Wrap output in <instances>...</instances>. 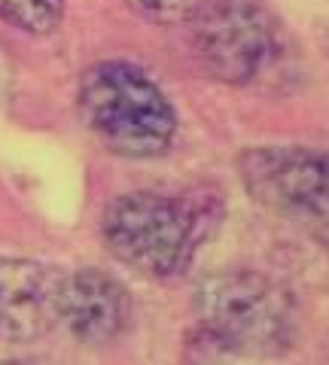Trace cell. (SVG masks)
I'll return each mask as SVG.
<instances>
[{
	"label": "cell",
	"instance_id": "3957f363",
	"mask_svg": "<svg viewBox=\"0 0 329 365\" xmlns=\"http://www.w3.org/2000/svg\"><path fill=\"white\" fill-rule=\"evenodd\" d=\"M79 116L107 153L122 158L165 155L177 131L165 91L128 61H101L83 76Z\"/></svg>",
	"mask_w": 329,
	"mask_h": 365
},
{
	"label": "cell",
	"instance_id": "ba28073f",
	"mask_svg": "<svg viewBox=\"0 0 329 365\" xmlns=\"http://www.w3.org/2000/svg\"><path fill=\"white\" fill-rule=\"evenodd\" d=\"M61 16L64 0H0V19L28 34H52Z\"/></svg>",
	"mask_w": 329,
	"mask_h": 365
},
{
	"label": "cell",
	"instance_id": "8992f818",
	"mask_svg": "<svg viewBox=\"0 0 329 365\" xmlns=\"http://www.w3.org/2000/svg\"><path fill=\"white\" fill-rule=\"evenodd\" d=\"M64 274L34 259H0V341L28 344L61 319Z\"/></svg>",
	"mask_w": 329,
	"mask_h": 365
},
{
	"label": "cell",
	"instance_id": "5b68a950",
	"mask_svg": "<svg viewBox=\"0 0 329 365\" xmlns=\"http://www.w3.org/2000/svg\"><path fill=\"white\" fill-rule=\"evenodd\" d=\"M244 189L265 210L296 222L326 216V158L299 146H253L238 158Z\"/></svg>",
	"mask_w": 329,
	"mask_h": 365
},
{
	"label": "cell",
	"instance_id": "6da1fadb",
	"mask_svg": "<svg viewBox=\"0 0 329 365\" xmlns=\"http://www.w3.org/2000/svg\"><path fill=\"white\" fill-rule=\"evenodd\" d=\"M198 329L189 341L196 362H235L280 353L293 335L287 289L256 271H223L196 289Z\"/></svg>",
	"mask_w": 329,
	"mask_h": 365
},
{
	"label": "cell",
	"instance_id": "277c9868",
	"mask_svg": "<svg viewBox=\"0 0 329 365\" xmlns=\"http://www.w3.org/2000/svg\"><path fill=\"white\" fill-rule=\"evenodd\" d=\"M189 25L192 58L204 76L223 86L247 88L263 83L283 55L278 21L247 0H201Z\"/></svg>",
	"mask_w": 329,
	"mask_h": 365
},
{
	"label": "cell",
	"instance_id": "7a4b0ae2",
	"mask_svg": "<svg viewBox=\"0 0 329 365\" xmlns=\"http://www.w3.org/2000/svg\"><path fill=\"white\" fill-rule=\"evenodd\" d=\"M211 204L196 198L128 192L107 204L101 241L122 265L143 277H174L186 271L213 225Z\"/></svg>",
	"mask_w": 329,
	"mask_h": 365
},
{
	"label": "cell",
	"instance_id": "52a82bcc",
	"mask_svg": "<svg viewBox=\"0 0 329 365\" xmlns=\"http://www.w3.org/2000/svg\"><path fill=\"white\" fill-rule=\"evenodd\" d=\"M131 317V299L116 280L104 271L64 274L61 319L83 344H107L126 329Z\"/></svg>",
	"mask_w": 329,
	"mask_h": 365
},
{
	"label": "cell",
	"instance_id": "9c48e42d",
	"mask_svg": "<svg viewBox=\"0 0 329 365\" xmlns=\"http://www.w3.org/2000/svg\"><path fill=\"white\" fill-rule=\"evenodd\" d=\"M122 4L150 25H183L192 19L201 0H122Z\"/></svg>",
	"mask_w": 329,
	"mask_h": 365
}]
</instances>
